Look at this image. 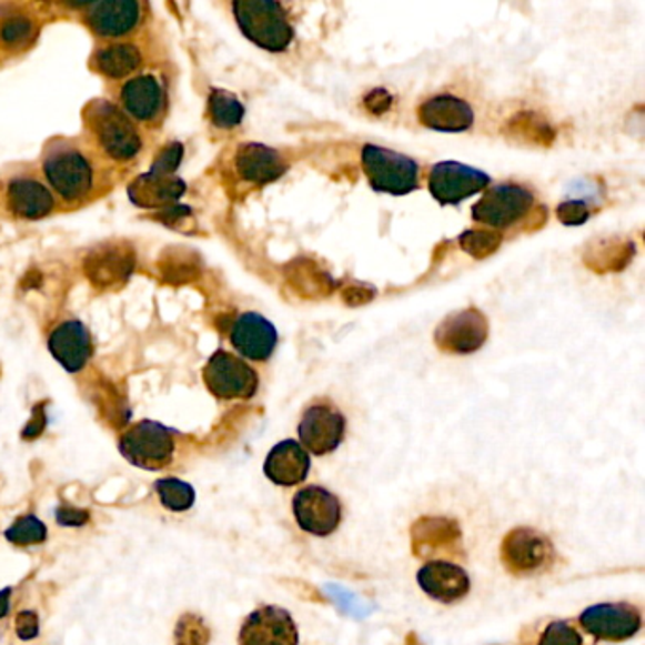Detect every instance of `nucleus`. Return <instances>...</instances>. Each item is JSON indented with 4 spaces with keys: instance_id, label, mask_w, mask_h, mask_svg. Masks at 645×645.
I'll return each instance as SVG.
<instances>
[{
    "instance_id": "7c9ffc66",
    "label": "nucleus",
    "mask_w": 645,
    "mask_h": 645,
    "mask_svg": "<svg viewBox=\"0 0 645 645\" xmlns=\"http://www.w3.org/2000/svg\"><path fill=\"white\" fill-rule=\"evenodd\" d=\"M500 244H502V235L496 231L470 230L461 235L462 250H466L467 254H472L477 260L494 254L500 249Z\"/></svg>"
},
{
    "instance_id": "7ed1b4c3",
    "label": "nucleus",
    "mask_w": 645,
    "mask_h": 645,
    "mask_svg": "<svg viewBox=\"0 0 645 645\" xmlns=\"http://www.w3.org/2000/svg\"><path fill=\"white\" fill-rule=\"evenodd\" d=\"M120 453L133 466L148 472H160L173 461V432L160 422H137L122 435Z\"/></svg>"
},
{
    "instance_id": "a211bd4d",
    "label": "nucleus",
    "mask_w": 645,
    "mask_h": 645,
    "mask_svg": "<svg viewBox=\"0 0 645 645\" xmlns=\"http://www.w3.org/2000/svg\"><path fill=\"white\" fill-rule=\"evenodd\" d=\"M53 359L69 373H78L91 359V337L88 327L78 320L59 324L48 341Z\"/></svg>"
},
{
    "instance_id": "f03ea898",
    "label": "nucleus",
    "mask_w": 645,
    "mask_h": 645,
    "mask_svg": "<svg viewBox=\"0 0 645 645\" xmlns=\"http://www.w3.org/2000/svg\"><path fill=\"white\" fill-rule=\"evenodd\" d=\"M362 169L375 192L407 195L419 188V163L410 155L400 154L377 144L362 148Z\"/></svg>"
},
{
    "instance_id": "58836bf2",
    "label": "nucleus",
    "mask_w": 645,
    "mask_h": 645,
    "mask_svg": "<svg viewBox=\"0 0 645 645\" xmlns=\"http://www.w3.org/2000/svg\"><path fill=\"white\" fill-rule=\"evenodd\" d=\"M10 596H12V588L0 591V619L7 617L8 612H10Z\"/></svg>"
},
{
    "instance_id": "0eeeda50",
    "label": "nucleus",
    "mask_w": 645,
    "mask_h": 645,
    "mask_svg": "<svg viewBox=\"0 0 645 645\" xmlns=\"http://www.w3.org/2000/svg\"><path fill=\"white\" fill-rule=\"evenodd\" d=\"M534 205V193L518 184H498L491 188L473 205L472 218L494 230H507L523 220Z\"/></svg>"
},
{
    "instance_id": "f704fd0d",
    "label": "nucleus",
    "mask_w": 645,
    "mask_h": 645,
    "mask_svg": "<svg viewBox=\"0 0 645 645\" xmlns=\"http://www.w3.org/2000/svg\"><path fill=\"white\" fill-rule=\"evenodd\" d=\"M556 216L563 222L564 225H583L591 218V211L588 206L583 203V201H564L556 209Z\"/></svg>"
},
{
    "instance_id": "bb28decb",
    "label": "nucleus",
    "mask_w": 645,
    "mask_h": 645,
    "mask_svg": "<svg viewBox=\"0 0 645 645\" xmlns=\"http://www.w3.org/2000/svg\"><path fill=\"white\" fill-rule=\"evenodd\" d=\"M209 114L216 128L233 129L243 122L244 107L230 91L212 90L209 95Z\"/></svg>"
},
{
    "instance_id": "ddd939ff",
    "label": "nucleus",
    "mask_w": 645,
    "mask_h": 645,
    "mask_svg": "<svg viewBox=\"0 0 645 645\" xmlns=\"http://www.w3.org/2000/svg\"><path fill=\"white\" fill-rule=\"evenodd\" d=\"M300 633L292 615L279 606H262L244 619L239 645H298Z\"/></svg>"
},
{
    "instance_id": "4c0bfd02",
    "label": "nucleus",
    "mask_w": 645,
    "mask_h": 645,
    "mask_svg": "<svg viewBox=\"0 0 645 645\" xmlns=\"http://www.w3.org/2000/svg\"><path fill=\"white\" fill-rule=\"evenodd\" d=\"M44 426V410H42V405H37V407H34V416H32V421L29 422V426L23 430V437H26V440H34V437H39V435L42 434Z\"/></svg>"
},
{
    "instance_id": "2f4dec72",
    "label": "nucleus",
    "mask_w": 645,
    "mask_h": 645,
    "mask_svg": "<svg viewBox=\"0 0 645 645\" xmlns=\"http://www.w3.org/2000/svg\"><path fill=\"white\" fill-rule=\"evenodd\" d=\"M582 634L575 631L574 626L566 621H555L543 631L542 638L537 645H582Z\"/></svg>"
},
{
    "instance_id": "4be33fe9",
    "label": "nucleus",
    "mask_w": 645,
    "mask_h": 645,
    "mask_svg": "<svg viewBox=\"0 0 645 645\" xmlns=\"http://www.w3.org/2000/svg\"><path fill=\"white\" fill-rule=\"evenodd\" d=\"M123 110L139 122L154 120L165 104V91L152 74L134 77L122 88Z\"/></svg>"
},
{
    "instance_id": "9b49d317",
    "label": "nucleus",
    "mask_w": 645,
    "mask_h": 645,
    "mask_svg": "<svg viewBox=\"0 0 645 645\" xmlns=\"http://www.w3.org/2000/svg\"><path fill=\"white\" fill-rule=\"evenodd\" d=\"M488 337V320L480 309L467 308L449 314L435 327V345L449 354H472L485 345Z\"/></svg>"
},
{
    "instance_id": "20e7f679",
    "label": "nucleus",
    "mask_w": 645,
    "mask_h": 645,
    "mask_svg": "<svg viewBox=\"0 0 645 645\" xmlns=\"http://www.w3.org/2000/svg\"><path fill=\"white\" fill-rule=\"evenodd\" d=\"M91 131L112 160H133L141 152V134L123 110L107 101H95L90 107Z\"/></svg>"
},
{
    "instance_id": "2eb2a0df",
    "label": "nucleus",
    "mask_w": 645,
    "mask_h": 645,
    "mask_svg": "<svg viewBox=\"0 0 645 645\" xmlns=\"http://www.w3.org/2000/svg\"><path fill=\"white\" fill-rule=\"evenodd\" d=\"M231 345L244 359L265 362L273 356L279 333L265 316L258 313L239 314L230 330Z\"/></svg>"
},
{
    "instance_id": "6ab92c4d",
    "label": "nucleus",
    "mask_w": 645,
    "mask_h": 645,
    "mask_svg": "<svg viewBox=\"0 0 645 645\" xmlns=\"http://www.w3.org/2000/svg\"><path fill=\"white\" fill-rule=\"evenodd\" d=\"M263 472L275 485H300L311 472V456L298 441L284 440L269 451Z\"/></svg>"
},
{
    "instance_id": "b1692460",
    "label": "nucleus",
    "mask_w": 645,
    "mask_h": 645,
    "mask_svg": "<svg viewBox=\"0 0 645 645\" xmlns=\"http://www.w3.org/2000/svg\"><path fill=\"white\" fill-rule=\"evenodd\" d=\"M53 195L42 182L16 179L8 185V209L23 220H39L52 211Z\"/></svg>"
},
{
    "instance_id": "473e14b6",
    "label": "nucleus",
    "mask_w": 645,
    "mask_h": 645,
    "mask_svg": "<svg viewBox=\"0 0 645 645\" xmlns=\"http://www.w3.org/2000/svg\"><path fill=\"white\" fill-rule=\"evenodd\" d=\"M182 155H184V147H182L180 142H171L169 147L161 150V154L158 155V160L152 163V169H150L148 173L171 177V174H174V171L179 169Z\"/></svg>"
},
{
    "instance_id": "cd10ccee",
    "label": "nucleus",
    "mask_w": 645,
    "mask_h": 645,
    "mask_svg": "<svg viewBox=\"0 0 645 645\" xmlns=\"http://www.w3.org/2000/svg\"><path fill=\"white\" fill-rule=\"evenodd\" d=\"M154 491L158 492L161 504L169 512H188L195 504L193 486L177 477H163L155 481Z\"/></svg>"
},
{
    "instance_id": "393cba45",
    "label": "nucleus",
    "mask_w": 645,
    "mask_h": 645,
    "mask_svg": "<svg viewBox=\"0 0 645 645\" xmlns=\"http://www.w3.org/2000/svg\"><path fill=\"white\" fill-rule=\"evenodd\" d=\"M131 271L133 256L128 254L125 246H101L88 258V275L101 286L125 281Z\"/></svg>"
},
{
    "instance_id": "423d86ee",
    "label": "nucleus",
    "mask_w": 645,
    "mask_h": 645,
    "mask_svg": "<svg viewBox=\"0 0 645 645\" xmlns=\"http://www.w3.org/2000/svg\"><path fill=\"white\" fill-rule=\"evenodd\" d=\"M203 381L218 400H250L258 392L256 371L243 359L225 351H216L206 362Z\"/></svg>"
},
{
    "instance_id": "f3484780",
    "label": "nucleus",
    "mask_w": 645,
    "mask_h": 645,
    "mask_svg": "<svg viewBox=\"0 0 645 645\" xmlns=\"http://www.w3.org/2000/svg\"><path fill=\"white\" fill-rule=\"evenodd\" d=\"M416 582L430 598L443 602V604L462 601L472 587L466 570L461 568L458 564L445 563V561H434L419 570Z\"/></svg>"
},
{
    "instance_id": "412c9836",
    "label": "nucleus",
    "mask_w": 645,
    "mask_h": 645,
    "mask_svg": "<svg viewBox=\"0 0 645 645\" xmlns=\"http://www.w3.org/2000/svg\"><path fill=\"white\" fill-rule=\"evenodd\" d=\"M419 120L422 125L441 133H462L472 128L475 114L472 107L458 97L437 95L422 104Z\"/></svg>"
},
{
    "instance_id": "4468645a",
    "label": "nucleus",
    "mask_w": 645,
    "mask_h": 645,
    "mask_svg": "<svg viewBox=\"0 0 645 645\" xmlns=\"http://www.w3.org/2000/svg\"><path fill=\"white\" fill-rule=\"evenodd\" d=\"M580 623L596 639L625 642L638 634L642 615L631 604H596L583 612Z\"/></svg>"
},
{
    "instance_id": "1a4fd4ad",
    "label": "nucleus",
    "mask_w": 645,
    "mask_h": 645,
    "mask_svg": "<svg viewBox=\"0 0 645 645\" xmlns=\"http://www.w3.org/2000/svg\"><path fill=\"white\" fill-rule=\"evenodd\" d=\"M294 517L301 531L327 537L337 531L343 507L337 496L322 486H305L292 500Z\"/></svg>"
},
{
    "instance_id": "9d476101",
    "label": "nucleus",
    "mask_w": 645,
    "mask_h": 645,
    "mask_svg": "<svg viewBox=\"0 0 645 645\" xmlns=\"http://www.w3.org/2000/svg\"><path fill=\"white\" fill-rule=\"evenodd\" d=\"M555 558L550 537L532 528H515L502 543V563L515 575L537 574Z\"/></svg>"
},
{
    "instance_id": "5701e85b",
    "label": "nucleus",
    "mask_w": 645,
    "mask_h": 645,
    "mask_svg": "<svg viewBox=\"0 0 645 645\" xmlns=\"http://www.w3.org/2000/svg\"><path fill=\"white\" fill-rule=\"evenodd\" d=\"M185 193V182L171 177H161V174L147 173L133 180L129 185V198L134 205L144 206V209H154V206H167L179 201Z\"/></svg>"
},
{
    "instance_id": "f8f14e48",
    "label": "nucleus",
    "mask_w": 645,
    "mask_h": 645,
    "mask_svg": "<svg viewBox=\"0 0 645 645\" xmlns=\"http://www.w3.org/2000/svg\"><path fill=\"white\" fill-rule=\"evenodd\" d=\"M345 430L346 421L343 413H339L327 403H316L301 416L298 429L300 445L314 456H324L333 453L343 443Z\"/></svg>"
},
{
    "instance_id": "dca6fc26",
    "label": "nucleus",
    "mask_w": 645,
    "mask_h": 645,
    "mask_svg": "<svg viewBox=\"0 0 645 645\" xmlns=\"http://www.w3.org/2000/svg\"><path fill=\"white\" fill-rule=\"evenodd\" d=\"M142 20V7L134 0L90 2L85 21L97 37L118 39L129 34Z\"/></svg>"
},
{
    "instance_id": "f257e3e1",
    "label": "nucleus",
    "mask_w": 645,
    "mask_h": 645,
    "mask_svg": "<svg viewBox=\"0 0 645 645\" xmlns=\"http://www.w3.org/2000/svg\"><path fill=\"white\" fill-rule=\"evenodd\" d=\"M233 16L244 37L265 52H286L294 40V29L286 12L273 0H235Z\"/></svg>"
},
{
    "instance_id": "aec40b11",
    "label": "nucleus",
    "mask_w": 645,
    "mask_h": 645,
    "mask_svg": "<svg viewBox=\"0 0 645 645\" xmlns=\"http://www.w3.org/2000/svg\"><path fill=\"white\" fill-rule=\"evenodd\" d=\"M235 169L244 182L265 185L281 179L288 171V163L273 148L249 142L236 150Z\"/></svg>"
},
{
    "instance_id": "c85d7f7f",
    "label": "nucleus",
    "mask_w": 645,
    "mask_h": 645,
    "mask_svg": "<svg viewBox=\"0 0 645 645\" xmlns=\"http://www.w3.org/2000/svg\"><path fill=\"white\" fill-rule=\"evenodd\" d=\"M4 537L13 545L20 547H29V545H39L44 543L48 537V528L40 518L34 515H23V517L16 518L12 526L4 532Z\"/></svg>"
},
{
    "instance_id": "e433bc0d",
    "label": "nucleus",
    "mask_w": 645,
    "mask_h": 645,
    "mask_svg": "<svg viewBox=\"0 0 645 645\" xmlns=\"http://www.w3.org/2000/svg\"><path fill=\"white\" fill-rule=\"evenodd\" d=\"M56 518L61 526H83L90 521V513L78 510L71 504H61L56 512Z\"/></svg>"
},
{
    "instance_id": "c756f323",
    "label": "nucleus",
    "mask_w": 645,
    "mask_h": 645,
    "mask_svg": "<svg viewBox=\"0 0 645 645\" xmlns=\"http://www.w3.org/2000/svg\"><path fill=\"white\" fill-rule=\"evenodd\" d=\"M211 631L195 614H184L174 626V645H209Z\"/></svg>"
},
{
    "instance_id": "6e6552de",
    "label": "nucleus",
    "mask_w": 645,
    "mask_h": 645,
    "mask_svg": "<svg viewBox=\"0 0 645 645\" xmlns=\"http://www.w3.org/2000/svg\"><path fill=\"white\" fill-rule=\"evenodd\" d=\"M492 180L475 167L458 161H441L430 169L429 190L440 205H458L464 199L488 188Z\"/></svg>"
},
{
    "instance_id": "39448f33",
    "label": "nucleus",
    "mask_w": 645,
    "mask_h": 645,
    "mask_svg": "<svg viewBox=\"0 0 645 645\" xmlns=\"http://www.w3.org/2000/svg\"><path fill=\"white\" fill-rule=\"evenodd\" d=\"M42 169L50 185L64 201L85 198L93 185L90 161L71 144H56L46 154Z\"/></svg>"
},
{
    "instance_id": "c9c22d12",
    "label": "nucleus",
    "mask_w": 645,
    "mask_h": 645,
    "mask_svg": "<svg viewBox=\"0 0 645 645\" xmlns=\"http://www.w3.org/2000/svg\"><path fill=\"white\" fill-rule=\"evenodd\" d=\"M16 634L20 636L21 639H32L39 636V615L34 612H21L16 617Z\"/></svg>"
},
{
    "instance_id": "72a5a7b5",
    "label": "nucleus",
    "mask_w": 645,
    "mask_h": 645,
    "mask_svg": "<svg viewBox=\"0 0 645 645\" xmlns=\"http://www.w3.org/2000/svg\"><path fill=\"white\" fill-rule=\"evenodd\" d=\"M32 23L26 18H12L4 21L0 27V39L4 44H21L27 39H31Z\"/></svg>"
},
{
    "instance_id": "a878e982",
    "label": "nucleus",
    "mask_w": 645,
    "mask_h": 645,
    "mask_svg": "<svg viewBox=\"0 0 645 645\" xmlns=\"http://www.w3.org/2000/svg\"><path fill=\"white\" fill-rule=\"evenodd\" d=\"M142 56L133 44H112L95 53L97 71L109 78H125L141 67Z\"/></svg>"
}]
</instances>
